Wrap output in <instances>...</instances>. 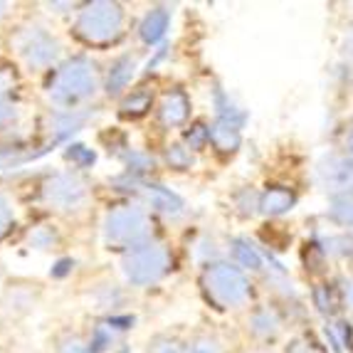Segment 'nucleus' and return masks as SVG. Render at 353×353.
I'll return each instance as SVG.
<instances>
[{
    "label": "nucleus",
    "instance_id": "f257e3e1",
    "mask_svg": "<svg viewBox=\"0 0 353 353\" xmlns=\"http://www.w3.org/2000/svg\"><path fill=\"white\" fill-rule=\"evenodd\" d=\"M99 87L101 77L97 62L77 54L54 67L45 84V94L50 104L57 106V112H79V106L94 99Z\"/></svg>",
    "mask_w": 353,
    "mask_h": 353
},
{
    "label": "nucleus",
    "instance_id": "f03ea898",
    "mask_svg": "<svg viewBox=\"0 0 353 353\" xmlns=\"http://www.w3.org/2000/svg\"><path fill=\"white\" fill-rule=\"evenodd\" d=\"M201 292L205 301L218 312H235L248 306L252 299V282L248 272H242L232 262L218 259L205 265L201 272Z\"/></svg>",
    "mask_w": 353,
    "mask_h": 353
},
{
    "label": "nucleus",
    "instance_id": "7ed1b4c3",
    "mask_svg": "<svg viewBox=\"0 0 353 353\" xmlns=\"http://www.w3.org/2000/svg\"><path fill=\"white\" fill-rule=\"evenodd\" d=\"M126 12L124 6L109 3V0H94L77 10L74 35L87 45H112L124 35Z\"/></svg>",
    "mask_w": 353,
    "mask_h": 353
},
{
    "label": "nucleus",
    "instance_id": "20e7f679",
    "mask_svg": "<svg viewBox=\"0 0 353 353\" xmlns=\"http://www.w3.org/2000/svg\"><path fill=\"white\" fill-rule=\"evenodd\" d=\"M101 235L109 248L131 250L151 240V210L141 203L119 205L104 215Z\"/></svg>",
    "mask_w": 353,
    "mask_h": 353
},
{
    "label": "nucleus",
    "instance_id": "39448f33",
    "mask_svg": "<svg viewBox=\"0 0 353 353\" xmlns=\"http://www.w3.org/2000/svg\"><path fill=\"white\" fill-rule=\"evenodd\" d=\"M173 270V254L163 242L148 240L121 254V274L131 287H153Z\"/></svg>",
    "mask_w": 353,
    "mask_h": 353
},
{
    "label": "nucleus",
    "instance_id": "423d86ee",
    "mask_svg": "<svg viewBox=\"0 0 353 353\" xmlns=\"http://www.w3.org/2000/svg\"><path fill=\"white\" fill-rule=\"evenodd\" d=\"M10 45H12V50H15V54L20 57V62H23L28 70H35V72L54 67V62H57L59 54H62L59 40L40 23L20 25V28L12 32Z\"/></svg>",
    "mask_w": 353,
    "mask_h": 353
},
{
    "label": "nucleus",
    "instance_id": "0eeeda50",
    "mask_svg": "<svg viewBox=\"0 0 353 353\" xmlns=\"http://www.w3.org/2000/svg\"><path fill=\"white\" fill-rule=\"evenodd\" d=\"M42 201L48 203L52 210L72 215V212H79L87 205L89 188L79 173L59 171L42 183Z\"/></svg>",
    "mask_w": 353,
    "mask_h": 353
},
{
    "label": "nucleus",
    "instance_id": "6e6552de",
    "mask_svg": "<svg viewBox=\"0 0 353 353\" xmlns=\"http://www.w3.org/2000/svg\"><path fill=\"white\" fill-rule=\"evenodd\" d=\"M314 178H316L319 188H324L329 195L348 193L353 190V159L346 151L324 153L316 161Z\"/></svg>",
    "mask_w": 353,
    "mask_h": 353
},
{
    "label": "nucleus",
    "instance_id": "1a4fd4ad",
    "mask_svg": "<svg viewBox=\"0 0 353 353\" xmlns=\"http://www.w3.org/2000/svg\"><path fill=\"white\" fill-rule=\"evenodd\" d=\"M250 339L259 343L277 341L284 331V316L274 304H257L250 309V316L245 321Z\"/></svg>",
    "mask_w": 353,
    "mask_h": 353
},
{
    "label": "nucleus",
    "instance_id": "9d476101",
    "mask_svg": "<svg viewBox=\"0 0 353 353\" xmlns=\"http://www.w3.org/2000/svg\"><path fill=\"white\" fill-rule=\"evenodd\" d=\"M228 254L232 265L240 267L242 272H250V274H262V272L270 270V267H267V259H272V254H267L257 242H252L245 235L230 237Z\"/></svg>",
    "mask_w": 353,
    "mask_h": 353
},
{
    "label": "nucleus",
    "instance_id": "9b49d317",
    "mask_svg": "<svg viewBox=\"0 0 353 353\" xmlns=\"http://www.w3.org/2000/svg\"><path fill=\"white\" fill-rule=\"evenodd\" d=\"M190 109H193V104H190L188 92L173 87L156 104V119L163 129H181V126L188 124Z\"/></svg>",
    "mask_w": 353,
    "mask_h": 353
},
{
    "label": "nucleus",
    "instance_id": "f8f14e48",
    "mask_svg": "<svg viewBox=\"0 0 353 353\" xmlns=\"http://www.w3.org/2000/svg\"><path fill=\"white\" fill-rule=\"evenodd\" d=\"M139 193L143 195V203H146L148 210L159 212V215H163V218L178 220L188 212V205H185V201H183L181 195L173 193V190L165 188V185H159V183L143 181Z\"/></svg>",
    "mask_w": 353,
    "mask_h": 353
},
{
    "label": "nucleus",
    "instance_id": "ddd939ff",
    "mask_svg": "<svg viewBox=\"0 0 353 353\" xmlns=\"http://www.w3.org/2000/svg\"><path fill=\"white\" fill-rule=\"evenodd\" d=\"M134 326V316H126V314H112V316L101 319L97 321V326L92 329L89 334V351L92 353H106L112 351L114 353V346L126 331Z\"/></svg>",
    "mask_w": 353,
    "mask_h": 353
},
{
    "label": "nucleus",
    "instance_id": "4468645a",
    "mask_svg": "<svg viewBox=\"0 0 353 353\" xmlns=\"http://www.w3.org/2000/svg\"><path fill=\"white\" fill-rule=\"evenodd\" d=\"M296 203L299 195L289 185H267L265 190H259V215L265 218H282L294 210Z\"/></svg>",
    "mask_w": 353,
    "mask_h": 353
},
{
    "label": "nucleus",
    "instance_id": "2eb2a0df",
    "mask_svg": "<svg viewBox=\"0 0 353 353\" xmlns=\"http://www.w3.org/2000/svg\"><path fill=\"white\" fill-rule=\"evenodd\" d=\"M136 70H139V57L136 54H119L104 74V89L109 97H121L134 82Z\"/></svg>",
    "mask_w": 353,
    "mask_h": 353
},
{
    "label": "nucleus",
    "instance_id": "dca6fc26",
    "mask_svg": "<svg viewBox=\"0 0 353 353\" xmlns=\"http://www.w3.org/2000/svg\"><path fill=\"white\" fill-rule=\"evenodd\" d=\"M171 20H173V10L168 6H153L151 10L146 12L139 23V40L143 45H159L161 40L165 37L168 28H171Z\"/></svg>",
    "mask_w": 353,
    "mask_h": 353
},
{
    "label": "nucleus",
    "instance_id": "f3484780",
    "mask_svg": "<svg viewBox=\"0 0 353 353\" xmlns=\"http://www.w3.org/2000/svg\"><path fill=\"white\" fill-rule=\"evenodd\" d=\"M212 109H215V119L225 121V124L235 126V129H245L248 124V112L235 101V97L230 94L228 89H223L220 84L212 87Z\"/></svg>",
    "mask_w": 353,
    "mask_h": 353
},
{
    "label": "nucleus",
    "instance_id": "a211bd4d",
    "mask_svg": "<svg viewBox=\"0 0 353 353\" xmlns=\"http://www.w3.org/2000/svg\"><path fill=\"white\" fill-rule=\"evenodd\" d=\"M312 304L316 306V312L321 314V316L329 319V321L331 319H339V312H341L343 304H346L339 282L336 284H316V287L312 289Z\"/></svg>",
    "mask_w": 353,
    "mask_h": 353
},
{
    "label": "nucleus",
    "instance_id": "6ab92c4d",
    "mask_svg": "<svg viewBox=\"0 0 353 353\" xmlns=\"http://www.w3.org/2000/svg\"><path fill=\"white\" fill-rule=\"evenodd\" d=\"M210 146L220 156H235L242 146V131L215 119L210 124Z\"/></svg>",
    "mask_w": 353,
    "mask_h": 353
},
{
    "label": "nucleus",
    "instance_id": "aec40b11",
    "mask_svg": "<svg viewBox=\"0 0 353 353\" xmlns=\"http://www.w3.org/2000/svg\"><path fill=\"white\" fill-rule=\"evenodd\" d=\"M326 220L336 228L353 230V190L339 195H329L326 203Z\"/></svg>",
    "mask_w": 353,
    "mask_h": 353
},
{
    "label": "nucleus",
    "instance_id": "412c9836",
    "mask_svg": "<svg viewBox=\"0 0 353 353\" xmlns=\"http://www.w3.org/2000/svg\"><path fill=\"white\" fill-rule=\"evenodd\" d=\"M324 336L334 353H353V321H348L346 316L331 319L324 329Z\"/></svg>",
    "mask_w": 353,
    "mask_h": 353
},
{
    "label": "nucleus",
    "instance_id": "4be33fe9",
    "mask_svg": "<svg viewBox=\"0 0 353 353\" xmlns=\"http://www.w3.org/2000/svg\"><path fill=\"white\" fill-rule=\"evenodd\" d=\"M153 106V94L148 89H131L129 94L121 97L119 101V112L124 114V117H131V119H141L151 112Z\"/></svg>",
    "mask_w": 353,
    "mask_h": 353
},
{
    "label": "nucleus",
    "instance_id": "5701e85b",
    "mask_svg": "<svg viewBox=\"0 0 353 353\" xmlns=\"http://www.w3.org/2000/svg\"><path fill=\"white\" fill-rule=\"evenodd\" d=\"M92 299H94L97 309H101V312L112 316V314H119V306L124 304V292L117 284H101V287L94 289Z\"/></svg>",
    "mask_w": 353,
    "mask_h": 353
},
{
    "label": "nucleus",
    "instance_id": "b1692460",
    "mask_svg": "<svg viewBox=\"0 0 353 353\" xmlns=\"http://www.w3.org/2000/svg\"><path fill=\"white\" fill-rule=\"evenodd\" d=\"M163 163L168 165L171 171H190L195 165V153L183 141L171 143V146L163 151Z\"/></svg>",
    "mask_w": 353,
    "mask_h": 353
},
{
    "label": "nucleus",
    "instance_id": "393cba45",
    "mask_svg": "<svg viewBox=\"0 0 353 353\" xmlns=\"http://www.w3.org/2000/svg\"><path fill=\"white\" fill-rule=\"evenodd\" d=\"M232 208H235V212L240 218L259 215V193L252 185H245V188L235 190V193H232Z\"/></svg>",
    "mask_w": 353,
    "mask_h": 353
},
{
    "label": "nucleus",
    "instance_id": "a878e982",
    "mask_svg": "<svg viewBox=\"0 0 353 353\" xmlns=\"http://www.w3.org/2000/svg\"><path fill=\"white\" fill-rule=\"evenodd\" d=\"M121 161H124V165H126V173H131V176H136V178H141L143 173L153 171V165H156V159H153L151 153L139 151V148H126Z\"/></svg>",
    "mask_w": 353,
    "mask_h": 353
},
{
    "label": "nucleus",
    "instance_id": "bb28decb",
    "mask_svg": "<svg viewBox=\"0 0 353 353\" xmlns=\"http://www.w3.org/2000/svg\"><path fill=\"white\" fill-rule=\"evenodd\" d=\"M183 143L193 153L210 146V124L208 121H193L188 129L183 131Z\"/></svg>",
    "mask_w": 353,
    "mask_h": 353
},
{
    "label": "nucleus",
    "instance_id": "cd10ccee",
    "mask_svg": "<svg viewBox=\"0 0 353 353\" xmlns=\"http://www.w3.org/2000/svg\"><path fill=\"white\" fill-rule=\"evenodd\" d=\"M28 245L35 250H52L59 245L57 230L50 228V225H37L28 232Z\"/></svg>",
    "mask_w": 353,
    "mask_h": 353
},
{
    "label": "nucleus",
    "instance_id": "c85d7f7f",
    "mask_svg": "<svg viewBox=\"0 0 353 353\" xmlns=\"http://www.w3.org/2000/svg\"><path fill=\"white\" fill-rule=\"evenodd\" d=\"M185 353H225V346L215 334H195L185 343Z\"/></svg>",
    "mask_w": 353,
    "mask_h": 353
},
{
    "label": "nucleus",
    "instance_id": "c756f323",
    "mask_svg": "<svg viewBox=\"0 0 353 353\" xmlns=\"http://www.w3.org/2000/svg\"><path fill=\"white\" fill-rule=\"evenodd\" d=\"M54 353H92L89 351V341L79 334H59L54 339Z\"/></svg>",
    "mask_w": 353,
    "mask_h": 353
},
{
    "label": "nucleus",
    "instance_id": "7c9ffc66",
    "mask_svg": "<svg viewBox=\"0 0 353 353\" xmlns=\"http://www.w3.org/2000/svg\"><path fill=\"white\" fill-rule=\"evenodd\" d=\"M146 353H185V343L171 334H159L148 341Z\"/></svg>",
    "mask_w": 353,
    "mask_h": 353
},
{
    "label": "nucleus",
    "instance_id": "2f4dec72",
    "mask_svg": "<svg viewBox=\"0 0 353 353\" xmlns=\"http://www.w3.org/2000/svg\"><path fill=\"white\" fill-rule=\"evenodd\" d=\"M67 159L72 161V165L74 168H89V165L94 163V151L87 146H82V143H72L70 148H67Z\"/></svg>",
    "mask_w": 353,
    "mask_h": 353
},
{
    "label": "nucleus",
    "instance_id": "473e14b6",
    "mask_svg": "<svg viewBox=\"0 0 353 353\" xmlns=\"http://www.w3.org/2000/svg\"><path fill=\"white\" fill-rule=\"evenodd\" d=\"M284 353H324V351H321V346H319L316 341H312L309 336L301 334V336H294V339L287 343Z\"/></svg>",
    "mask_w": 353,
    "mask_h": 353
},
{
    "label": "nucleus",
    "instance_id": "72a5a7b5",
    "mask_svg": "<svg viewBox=\"0 0 353 353\" xmlns=\"http://www.w3.org/2000/svg\"><path fill=\"white\" fill-rule=\"evenodd\" d=\"M12 225H15V210H12V203L8 201L6 195L0 193V240L10 232Z\"/></svg>",
    "mask_w": 353,
    "mask_h": 353
},
{
    "label": "nucleus",
    "instance_id": "f704fd0d",
    "mask_svg": "<svg viewBox=\"0 0 353 353\" xmlns=\"http://www.w3.org/2000/svg\"><path fill=\"white\" fill-rule=\"evenodd\" d=\"M15 119H18V104L10 94H0V129L10 126Z\"/></svg>",
    "mask_w": 353,
    "mask_h": 353
},
{
    "label": "nucleus",
    "instance_id": "c9c22d12",
    "mask_svg": "<svg viewBox=\"0 0 353 353\" xmlns=\"http://www.w3.org/2000/svg\"><path fill=\"white\" fill-rule=\"evenodd\" d=\"M339 287H341L343 301H346V306H348V309H351V314H353V277H343V279H339Z\"/></svg>",
    "mask_w": 353,
    "mask_h": 353
},
{
    "label": "nucleus",
    "instance_id": "e433bc0d",
    "mask_svg": "<svg viewBox=\"0 0 353 353\" xmlns=\"http://www.w3.org/2000/svg\"><path fill=\"white\" fill-rule=\"evenodd\" d=\"M343 151L353 159V119L346 124V129H343Z\"/></svg>",
    "mask_w": 353,
    "mask_h": 353
},
{
    "label": "nucleus",
    "instance_id": "4c0bfd02",
    "mask_svg": "<svg viewBox=\"0 0 353 353\" xmlns=\"http://www.w3.org/2000/svg\"><path fill=\"white\" fill-rule=\"evenodd\" d=\"M70 270H72V259H59L57 270H52V277H62V274H67Z\"/></svg>",
    "mask_w": 353,
    "mask_h": 353
},
{
    "label": "nucleus",
    "instance_id": "58836bf2",
    "mask_svg": "<svg viewBox=\"0 0 353 353\" xmlns=\"http://www.w3.org/2000/svg\"><path fill=\"white\" fill-rule=\"evenodd\" d=\"M343 57H346V65L353 67V35L346 40V45H343Z\"/></svg>",
    "mask_w": 353,
    "mask_h": 353
},
{
    "label": "nucleus",
    "instance_id": "ea45409f",
    "mask_svg": "<svg viewBox=\"0 0 353 353\" xmlns=\"http://www.w3.org/2000/svg\"><path fill=\"white\" fill-rule=\"evenodd\" d=\"M48 8H50V12H70V10H74V6L72 3H48Z\"/></svg>",
    "mask_w": 353,
    "mask_h": 353
},
{
    "label": "nucleus",
    "instance_id": "a19ab883",
    "mask_svg": "<svg viewBox=\"0 0 353 353\" xmlns=\"http://www.w3.org/2000/svg\"><path fill=\"white\" fill-rule=\"evenodd\" d=\"M8 12H10V6H8V3H0V23L8 18Z\"/></svg>",
    "mask_w": 353,
    "mask_h": 353
},
{
    "label": "nucleus",
    "instance_id": "79ce46f5",
    "mask_svg": "<svg viewBox=\"0 0 353 353\" xmlns=\"http://www.w3.org/2000/svg\"><path fill=\"white\" fill-rule=\"evenodd\" d=\"M346 242H348V254L353 257V230H346Z\"/></svg>",
    "mask_w": 353,
    "mask_h": 353
},
{
    "label": "nucleus",
    "instance_id": "37998d69",
    "mask_svg": "<svg viewBox=\"0 0 353 353\" xmlns=\"http://www.w3.org/2000/svg\"><path fill=\"white\" fill-rule=\"evenodd\" d=\"M114 353H131V351H129V346H119V348H117V351H114Z\"/></svg>",
    "mask_w": 353,
    "mask_h": 353
},
{
    "label": "nucleus",
    "instance_id": "c03bdc74",
    "mask_svg": "<svg viewBox=\"0 0 353 353\" xmlns=\"http://www.w3.org/2000/svg\"><path fill=\"white\" fill-rule=\"evenodd\" d=\"M254 353H270V351H254Z\"/></svg>",
    "mask_w": 353,
    "mask_h": 353
}]
</instances>
